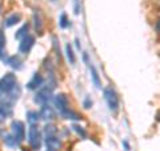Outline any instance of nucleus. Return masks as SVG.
Here are the masks:
<instances>
[{
	"label": "nucleus",
	"mask_w": 160,
	"mask_h": 151,
	"mask_svg": "<svg viewBox=\"0 0 160 151\" xmlns=\"http://www.w3.org/2000/svg\"><path fill=\"white\" fill-rule=\"evenodd\" d=\"M91 106H92V100L89 99V98H87L86 100H84V107H86V108H89Z\"/></svg>",
	"instance_id": "obj_25"
},
{
	"label": "nucleus",
	"mask_w": 160,
	"mask_h": 151,
	"mask_svg": "<svg viewBox=\"0 0 160 151\" xmlns=\"http://www.w3.org/2000/svg\"><path fill=\"white\" fill-rule=\"evenodd\" d=\"M42 142H43V138H42V131L39 130V127L36 124H31L28 128V143L31 146V148L38 151L42 147Z\"/></svg>",
	"instance_id": "obj_2"
},
{
	"label": "nucleus",
	"mask_w": 160,
	"mask_h": 151,
	"mask_svg": "<svg viewBox=\"0 0 160 151\" xmlns=\"http://www.w3.org/2000/svg\"><path fill=\"white\" fill-rule=\"evenodd\" d=\"M4 143H6L8 147H11V148H13V147H16V146L20 143L19 140L16 139L13 137L12 134H9V135H6V137H4Z\"/></svg>",
	"instance_id": "obj_17"
},
{
	"label": "nucleus",
	"mask_w": 160,
	"mask_h": 151,
	"mask_svg": "<svg viewBox=\"0 0 160 151\" xmlns=\"http://www.w3.org/2000/svg\"><path fill=\"white\" fill-rule=\"evenodd\" d=\"M6 52V35H4L3 29H0V59L6 62L7 60V56H4Z\"/></svg>",
	"instance_id": "obj_14"
},
{
	"label": "nucleus",
	"mask_w": 160,
	"mask_h": 151,
	"mask_svg": "<svg viewBox=\"0 0 160 151\" xmlns=\"http://www.w3.org/2000/svg\"><path fill=\"white\" fill-rule=\"evenodd\" d=\"M72 128H73V131L76 133L78 135H80V137H82V138H86V137H87L86 130H84L83 127H80V126H78V124H73V126H72Z\"/></svg>",
	"instance_id": "obj_23"
},
{
	"label": "nucleus",
	"mask_w": 160,
	"mask_h": 151,
	"mask_svg": "<svg viewBox=\"0 0 160 151\" xmlns=\"http://www.w3.org/2000/svg\"><path fill=\"white\" fill-rule=\"evenodd\" d=\"M7 63L11 66L12 68H15V70H22V64H23V62H22V59H20L19 56H11V58H8L7 59Z\"/></svg>",
	"instance_id": "obj_15"
},
{
	"label": "nucleus",
	"mask_w": 160,
	"mask_h": 151,
	"mask_svg": "<svg viewBox=\"0 0 160 151\" xmlns=\"http://www.w3.org/2000/svg\"><path fill=\"white\" fill-rule=\"evenodd\" d=\"M89 70H91V78H92V82L95 84V87L100 88V87H102V82H100V78H99V74L96 71V68H95L93 66H91V67H89Z\"/></svg>",
	"instance_id": "obj_16"
},
{
	"label": "nucleus",
	"mask_w": 160,
	"mask_h": 151,
	"mask_svg": "<svg viewBox=\"0 0 160 151\" xmlns=\"http://www.w3.org/2000/svg\"><path fill=\"white\" fill-rule=\"evenodd\" d=\"M48 151H56V150H48Z\"/></svg>",
	"instance_id": "obj_27"
},
{
	"label": "nucleus",
	"mask_w": 160,
	"mask_h": 151,
	"mask_svg": "<svg viewBox=\"0 0 160 151\" xmlns=\"http://www.w3.org/2000/svg\"><path fill=\"white\" fill-rule=\"evenodd\" d=\"M46 144L49 150H59L62 142L56 138V135H53V137H46Z\"/></svg>",
	"instance_id": "obj_11"
},
{
	"label": "nucleus",
	"mask_w": 160,
	"mask_h": 151,
	"mask_svg": "<svg viewBox=\"0 0 160 151\" xmlns=\"http://www.w3.org/2000/svg\"><path fill=\"white\" fill-rule=\"evenodd\" d=\"M13 114V107L12 102H9L7 99H0V117L7 119Z\"/></svg>",
	"instance_id": "obj_7"
},
{
	"label": "nucleus",
	"mask_w": 160,
	"mask_h": 151,
	"mask_svg": "<svg viewBox=\"0 0 160 151\" xmlns=\"http://www.w3.org/2000/svg\"><path fill=\"white\" fill-rule=\"evenodd\" d=\"M56 133H58V130L52 124H47L46 127H44V134H46V137H53V135H56Z\"/></svg>",
	"instance_id": "obj_20"
},
{
	"label": "nucleus",
	"mask_w": 160,
	"mask_h": 151,
	"mask_svg": "<svg viewBox=\"0 0 160 151\" xmlns=\"http://www.w3.org/2000/svg\"><path fill=\"white\" fill-rule=\"evenodd\" d=\"M39 117H40V119H44V120H53L55 117H56V112H55V110L51 107V106L44 104V106H42Z\"/></svg>",
	"instance_id": "obj_9"
},
{
	"label": "nucleus",
	"mask_w": 160,
	"mask_h": 151,
	"mask_svg": "<svg viewBox=\"0 0 160 151\" xmlns=\"http://www.w3.org/2000/svg\"><path fill=\"white\" fill-rule=\"evenodd\" d=\"M33 20H35V28H36V31H42L43 29V22H42V18H40L39 13H35L33 15Z\"/></svg>",
	"instance_id": "obj_21"
},
{
	"label": "nucleus",
	"mask_w": 160,
	"mask_h": 151,
	"mask_svg": "<svg viewBox=\"0 0 160 151\" xmlns=\"http://www.w3.org/2000/svg\"><path fill=\"white\" fill-rule=\"evenodd\" d=\"M35 44V38L32 35H27L23 39H20V44H19V51L22 54H28L31 51V48Z\"/></svg>",
	"instance_id": "obj_6"
},
{
	"label": "nucleus",
	"mask_w": 160,
	"mask_h": 151,
	"mask_svg": "<svg viewBox=\"0 0 160 151\" xmlns=\"http://www.w3.org/2000/svg\"><path fill=\"white\" fill-rule=\"evenodd\" d=\"M27 119H28V122L31 124H36L39 122L40 117H39V114L36 111H28L27 112Z\"/></svg>",
	"instance_id": "obj_19"
},
{
	"label": "nucleus",
	"mask_w": 160,
	"mask_h": 151,
	"mask_svg": "<svg viewBox=\"0 0 160 151\" xmlns=\"http://www.w3.org/2000/svg\"><path fill=\"white\" fill-rule=\"evenodd\" d=\"M156 27H158V29L160 31V19H159V22H158V24H156Z\"/></svg>",
	"instance_id": "obj_26"
},
{
	"label": "nucleus",
	"mask_w": 160,
	"mask_h": 151,
	"mask_svg": "<svg viewBox=\"0 0 160 151\" xmlns=\"http://www.w3.org/2000/svg\"><path fill=\"white\" fill-rule=\"evenodd\" d=\"M60 114H62V117L64 119H71V120H80V119H82V115H79L78 112H75L73 110H71L69 107L66 108L64 111H62Z\"/></svg>",
	"instance_id": "obj_12"
},
{
	"label": "nucleus",
	"mask_w": 160,
	"mask_h": 151,
	"mask_svg": "<svg viewBox=\"0 0 160 151\" xmlns=\"http://www.w3.org/2000/svg\"><path fill=\"white\" fill-rule=\"evenodd\" d=\"M28 29H29V24H28V23L23 24V26L18 29V32L15 34V38H16V39H23L24 36H27V35H28V34H27Z\"/></svg>",
	"instance_id": "obj_18"
},
{
	"label": "nucleus",
	"mask_w": 160,
	"mask_h": 151,
	"mask_svg": "<svg viewBox=\"0 0 160 151\" xmlns=\"http://www.w3.org/2000/svg\"><path fill=\"white\" fill-rule=\"evenodd\" d=\"M51 98H52V88L43 87L36 92V95H35V98H33V102L39 106H44V104H48Z\"/></svg>",
	"instance_id": "obj_4"
},
{
	"label": "nucleus",
	"mask_w": 160,
	"mask_h": 151,
	"mask_svg": "<svg viewBox=\"0 0 160 151\" xmlns=\"http://www.w3.org/2000/svg\"><path fill=\"white\" fill-rule=\"evenodd\" d=\"M42 84H43V78H42V75L35 74L33 76H32V79L27 83V88H29V90H36V88H39Z\"/></svg>",
	"instance_id": "obj_10"
},
{
	"label": "nucleus",
	"mask_w": 160,
	"mask_h": 151,
	"mask_svg": "<svg viewBox=\"0 0 160 151\" xmlns=\"http://www.w3.org/2000/svg\"><path fill=\"white\" fill-rule=\"evenodd\" d=\"M51 2H56V0H51Z\"/></svg>",
	"instance_id": "obj_28"
},
{
	"label": "nucleus",
	"mask_w": 160,
	"mask_h": 151,
	"mask_svg": "<svg viewBox=\"0 0 160 151\" xmlns=\"http://www.w3.org/2000/svg\"><path fill=\"white\" fill-rule=\"evenodd\" d=\"M104 99H106L109 110H111L112 112H116L119 110V96L112 87L104 88Z\"/></svg>",
	"instance_id": "obj_3"
},
{
	"label": "nucleus",
	"mask_w": 160,
	"mask_h": 151,
	"mask_svg": "<svg viewBox=\"0 0 160 151\" xmlns=\"http://www.w3.org/2000/svg\"><path fill=\"white\" fill-rule=\"evenodd\" d=\"M18 84V79L16 75L13 74H6L4 76L0 79V99L6 98L7 95L9 94V91Z\"/></svg>",
	"instance_id": "obj_1"
},
{
	"label": "nucleus",
	"mask_w": 160,
	"mask_h": 151,
	"mask_svg": "<svg viewBox=\"0 0 160 151\" xmlns=\"http://www.w3.org/2000/svg\"><path fill=\"white\" fill-rule=\"evenodd\" d=\"M59 26L62 27V28H67V27L69 26V22H68L66 13H62V16H60V20H59Z\"/></svg>",
	"instance_id": "obj_24"
},
{
	"label": "nucleus",
	"mask_w": 160,
	"mask_h": 151,
	"mask_svg": "<svg viewBox=\"0 0 160 151\" xmlns=\"http://www.w3.org/2000/svg\"><path fill=\"white\" fill-rule=\"evenodd\" d=\"M20 20H22V15L20 13H12V15H9L6 20H4V26L6 27H12V26H15V24H18Z\"/></svg>",
	"instance_id": "obj_13"
},
{
	"label": "nucleus",
	"mask_w": 160,
	"mask_h": 151,
	"mask_svg": "<svg viewBox=\"0 0 160 151\" xmlns=\"http://www.w3.org/2000/svg\"><path fill=\"white\" fill-rule=\"evenodd\" d=\"M11 134L19 142L24 140V138H26V126L22 120H13L11 123Z\"/></svg>",
	"instance_id": "obj_5"
},
{
	"label": "nucleus",
	"mask_w": 160,
	"mask_h": 151,
	"mask_svg": "<svg viewBox=\"0 0 160 151\" xmlns=\"http://www.w3.org/2000/svg\"><path fill=\"white\" fill-rule=\"evenodd\" d=\"M66 52H67V58L69 60V63H75V55H73L71 44H67V46H66Z\"/></svg>",
	"instance_id": "obj_22"
},
{
	"label": "nucleus",
	"mask_w": 160,
	"mask_h": 151,
	"mask_svg": "<svg viewBox=\"0 0 160 151\" xmlns=\"http://www.w3.org/2000/svg\"><path fill=\"white\" fill-rule=\"evenodd\" d=\"M53 104L60 112L64 111L66 108H68V98L66 96V94H58L53 96Z\"/></svg>",
	"instance_id": "obj_8"
}]
</instances>
